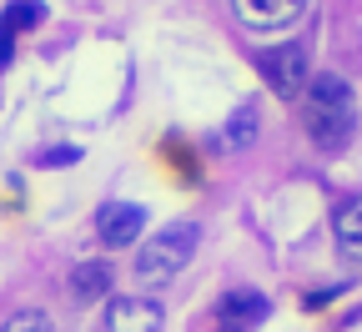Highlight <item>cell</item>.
Returning <instances> with one entry per match:
<instances>
[{"mask_svg": "<svg viewBox=\"0 0 362 332\" xmlns=\"http://www.w3.org/2000/svg\"><path fill=\"white\" fill-rule=\"evenodd\" d=\"M166 312L151 297H111L106 307V332H161Z\"/></svg>", "mask_w": 362, "mask_h": 332, "instance_id": "cell-7", "label": "cell"}, {"mask_svg": "<svg viewBox=\"0 0 362 332\" xmlns=\"http://www.w3.org/2000/svg\"><path fill=\"white\" fill-rule=\"evenodd\" d=\"M297 101H302V126H307L317 151L337 156V151L352 147V136H357V91H352L347 76L312 71Z\"/></svg>", "mask_w": 362, "mask_h": 332, "instance_id": "cell-1", "label": "cell"}, {"mask_svg": "<svg viewBox=\"0 0 362 332\" xmlns=\"http://www.w3.org/2000/svg\"><path fill=\"white\" fill-rule=\"evenodd\" d=\"M141 227H146V207H136V202H106L96 212L101 247H131L136 236H141Z\"/></svg>", "mask_w": 362, "mask_h": 332, "instance_id": "cell-5", "label": "cell"}, {"mask_svg": "<svg viewBox=\"0 0 362 332\" xmlns=\"http://www.w3.org/2000/svg\"><path fill=\"white\" fill-rule=\"evenodd\" d=\"M257 71L262 81L277 91L282 101H297L302 96V86H307V40H287V45H272V51L257 56Z\"/></svg>", "mask_w": 362, "mask_h": 332, "instance_id": "cell-3", "label": "cell"}, {"mask_svg": "<svg viewBox=\"0 0 362 332\" xmlns=\"http://www.w3.org/2000/svg\"><path fill=\"white\" fill-rule=\"evenodd\" d=\"M71 297H81V302L111 297V267H106V262H81V267H71Z\"/></svg>", "mask_w": 362, "mask_h": 332, "instance_id": "cell-11", "label": "cell"}, {"mask_svg": "<svg viewBox=\"0 0 362 332\" xmlns=\"http://www.w3.org/2000/svg\"><path fill=\"white\" fill-rule=\"evenodd\" d=\"M40 21H45L40 0H11V6L0 11V71H6L11 56H16V35L30 30V25H40Z\"/></svg>", "mask_w": 362, "mask_h": 332, "instance_id": "cell-8", "label": "cell"}, {"mask_svg": "<svg viewBox=\"0 0 362 332\" xmlns=\"http://www.w3.org/2000/svg\"><path fill=\"white\" fill-rule=\"evenodd\" d=\"M202 247V227L197 222H176V227H161L156 236H146L141 252H136V282L141 287H161L171 282L181 267H187Z\"/></svg>", "mask_w": 362, "mask_h": 332, "instance_id": "cell-2", "label": "cell"}, {"mask_svg": "<svg viewBox=\"0 0 362 332\" xmlns=\"http://www.w3.org/2000/svg\"><path fill=\"white\" fill-rule=\"evenodd\" d=\"M0 332H56V327H51V317H45L40 307H21V312H11L6 322H0Z\"/></svg>", "mask_w": 362, "mask_h": 332, "instance_id": "cell-12", "label": "cell"}, {"mask_svg": "<svg viewBox=\"0 0 362 332\" xmlns=\"http://www.w3.org/2000/svg\"><path fill=\"white\" fill-rule=\"evenodd\" d=\"M257 136H262L257 106H237L232 116H226V126H221V151H247Z\"/></svg>", "mask_w": 362, "mask_h": 332, "instance_id": "cell-10", "label": "cell"}, {"mask_svg": "<svg viewBox=\"0 0 362 332\" xmlns=\"http://www.w3.org/2000/svg\"><path fill=\"white\" fill-rule=\"evenodd\" d=\"M81 161V147H61V151H35V166H71Z\"/></svg>", "mask_w": 362, "mask_h": 332, "instance_id": "cell-13", "label": "cell"}, {"mask_svg": "<svg viewBox=\"0 0 362 332\" xmlns=\"http://www.w3.org/2000/svg\"><path fill=\"white\" fill-rule=\"evenodd\" d=\"M332 242L342 262H362V197H342L332 212Z\"/></svg>", "mask_w": 362, "mask_h": 332, "instance_id": "cell-9", "label": "cell"}, {"mask_svg": "<svg viewBox=\"0 0 362 332\" xmlns=\"http://www.w3.org/2000/svg\"><path fill=\"white\" fill-rule=\"evenodd\" d=\"M312 0H232V16L242 30L252 35H272V30H287L307 16Z\"/></svg>", "mask_w": 362, "mask_h": 332, "instance_id": "cell-4", "label": "cell"}, {"mask_svg": "<svg viewBox=\"0 0 362 332\" xmlns=\"http://www.w3.org/2000/svg\"><path fill=\"white\" fill-rule=\"evenodd\" d=\"M267 312H272V302H267L262 292H226V297L211 307L216 332H252V327L267 322Z\"/></svg>", "mask_w": 362, "mask_h": 332, "instance_id": "cell-6", "label": "cell"}]
</instances>
